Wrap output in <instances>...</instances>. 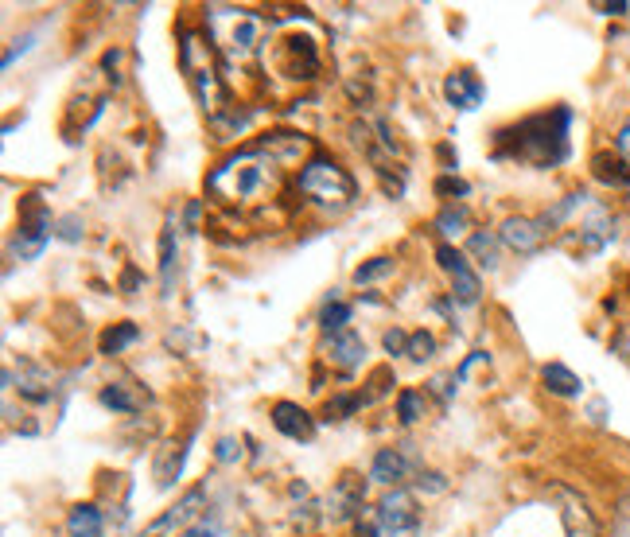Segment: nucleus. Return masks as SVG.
Here are the masks:
<instances>
[{"mask_svg":"<svg viewBox=\"0 0 630 537\" xmlns=\"http://www.w3.org/2000/svg\"><path fill=\"white\" fill-rule=\"evenodd\" d=\"M568 125H572L568 106L533 113L518 121L514 129L498 133L494 156H510V160L533 164V168H557L560 160H568Z\"/></svg>","mask_w":630,"mask_h":537,"instance_id":"1","label":"nucleus"},{"mask_svg":"<svg viewBox=\"0 0 630 537\" xmlns=\"http://www.w3.org/2000/svg\"><path fill=\"white\" fill-rule=\"evenodd\" d=\"M277 183H280V168L257 144H249L242 152L226 156L210 172L207 191L218 195L222 203H230V207H249V203H261V199L277 195Z\"/></svg>","mask_w":630,"mask_h":537,"instance_id":"2","label":"nucleus"},{"mask_svg":"<svg viewBox=\"0 0 630 537\" xmlns=\"http://www.w3.org/2000/svg\"><path fill=\"white\" fill-rule=\"evenodd\" d=\"M179 67L187 74L191 90H195V102L207 113L210 121H218L226 113V82H222V71H218V59H214V43L210 36H199V32H183L179 36Z\"/></svg>","mask_w":630,"mask_h":537,"instance_id":"3","label":"nucleus"},{"mask_svg":"<svg viewBox=\"0 0 630 537\" xmlns=\"http://www.w3.org/2000/svg\"><path fill=\"white\" fill-rule=\"evenodd\" d=\"M207 36L214 51L242 67L261 51V16L249 8H230V4H210L207 8Z\"/></svg>","mask_w":630,"mask_h":537,"instance_id":"4","label":"nucleus"},{"mask_svg":"<svg viewBox=\"0 0 630 537\" xmlns=\"http://www.w3.org/2000/svg\"><path fill=\"white\" fill-rule=\"evenodd\" d=\"M296 187H300V195H308L312 203L331 207V211L347 207L350 199H354V191H358L354 176H350L339 160H331V156H315L312 164L300 172Z\"/></svg>","mask_w":630,"mask_h":537,"instance_id":"5","label":"nucleus"},{"mask_svg":"<svg viewBox=\"0 0 630 537\" xmlns=\"http://www.w3.org/2000/svg\"><path fill=\"white\" fill-rule=\"evenodd\" d=\"M51 234H55V222L47 215L43 199H39L35 191L24 195V199H20V226H16V234H12V253H16L20 261H35L39 253L47 250Z\"/></svg>","mask_w":630,"mask_h":537,"instance_id":"6","label":"nucleus"},{"mask_svg":"<svg viewBox=\"0 0 630 537\" xmlns=\"http://www.w3.org/2000/svg\"><path fill=\"white\" fill-rule=\"evenodd\" d=\"M436 265L448 273V281H452V300L459 308H475V304L483 300V281H479V273L471 269V261H467L463 250L440 242V246H436Z\"/></svg>","mask_w":630,"mask_h":537,"instance_id":"7","label":"nucleus"},{"mask_svg":"<svg viewBox=\"0 0 630 537\" xmlns=\"http://www.w3.org/2000/svg\"><path fill=\"white\" fill-rule=\"evenodd\" d=\"M362 510H366V479L354 475V471L339 475L327 502H323V518L339 526V522H350V518H362Z\"/></svg>","mask_w":630,"mask_h":537,"instance_id":"8","label":"nucleus"},{"mask_svg":"<svg viewBox=\"0 0 630 537\" xmlns=\"http://www.w3.org/2000/svg\"><path fill=\"white\" fill-rule=\"evenodd\" d=\"M319 51L308 36H284L277 43V71L292 82H312L319 74Z\"/></svg>","mask_w":630,"mask_h":537,"instance_id":"9","label":"nucleus"},{"mask_svg":"<svg viewBox=\"0 0 630 537\" xmlns=\"http://www.w3.org/2000/svg\"><path fill=\"white\" fill-rule=\"evenodd\" d=\"M378 526H382V534H393V537H405V534H417L420 526V506L417 499L409 495V491H385L382 502H378V518H374Z\"/></svg>","mask_w":630,"mask_h":537,"instance_id":"10","label":"nucleus"},{"mask_svg":"<svg viewBox=\"0 0 630 537\" xmlns=\"http://www.w3.org/2000/svg\"><path fill=\"white\" fill-rule=\"evenodd\" d=\"M417 471H420V460H417V452H413V444H389V448H378V456H374V464H370V479L397 491V487H401L409 475H417Z\"/></svg>","mask_w":630,"mask_h":537,"instance_id":"11","label":"nucleus"},{"mask_svg":"<svg viewBox=\"0 0 630 537\" xmlns=\"http://www.w3.org/2000/svg\"><path fill=\"white\" fill-rule=\"evenodd\" d=\"M257 148L277 164V168H292V164H312V137H304V133H288V129H277V133H265Z\"/></svg>","mask_w":630,"mask_h":537,"instance_id":"12","label":"nucleus"},{"mask_svg":"<svg viewBox=\"0 0 630 537\" xmlns=\"http://www.w3.org/2000/svg\"><path fill=\"white\" fill-rule=\"evenodd\" d=\"M203 506H207V487H191L183 499L168 506L152 526H148V534H172V530H191V526H199V514H203Z\"/></svg>","mask_w":630,"mask_h":537,"instance_id":"13","label":"nucleus"},{"mask_svg":"<svg viewBox=\"0 0 630 537\" xmlns=\"http://www.w3.org/2000/svg\"><path fill=\"white\" fill-rule=\"evenodd\" d=\"M545 238H549V226H545L541 218H525V215L506 218V222H502V230H498V242H502L506 250L522 253V257L541 250V246H545Z\"/></svg>","mask_w":630,"mask_h":537,"instance_id":"14","label":"nucleus"},{"mask_svg":"<svg viewBox=\"0 0 630 537\" xmlns=\"http://www.w3.org/2000/svg\"><path fill=\"white\" fill-rule=\"evenodd\" d=\"M557 502L564 537H599V518H595V510L588 506L584 495H576L568 487H557Z\"/></svg>","mask_w":630,"mask_h":537,"instance_id":"15","label":"nucleus"},{"mask_svg":"<svg viewBox=\"0 0 630 537\" xmlns=\"http://www.w3.org/2000/svg\"><path fill=\"white\" fill-rule=\"evenodd\" d=\"M323 358H327L339 374H354V370H362V362H366V339H362L358 331L327 335V343H323Z\"/></svg>","mask_w":630,"mask_h":537,"instance_id":"16","label":"nucleus"},{"mask_svg":"<svg viewBox=\"0 0 630 537\" xmlns=\"http://www.w3.org/2000/svg\"><path fill=\"white\" fill-rule=\"evenodd\" d=\"M269 417H273V429H277L280 436H288V440L308 444L315 436V417L304 405H296V401H277V405L269 409Z\"/></svg>","mask_w":630,"mask_h":537,"instance_id":"17","label":"nucleus"},{"mask_svg":"<svg viewBox=\"0 0 630 537\" xmlns=\"http://www.w3.org/2000/svg\"><path fill=\"white\" fill-rule=\"evenodd\" d=\"M98 401H102L105 409H113V413H144L152 394L140 382H133V378H117V382H105Z\"/></svg>","mask_w":630,"mask_h":537,"instance_id":"18","label":"nucleus"},{"mask_svg":"<svg viewBox=\"0 0 630 537\" xmlns=\"http://www.w3.org/2000/svg\"><path fill=\"white\" fill-rule=\"evenodd\" d=\"M483 82H479V74L475 71H452L444 78V98L452 102L459 113H471V109L483 106Z\"/></svg>","mask_w":630,"mask_h":537,"instance_id":"19","label":"nucleus"},{"mask_svg":"<svg viewBox=\"0 0 630 537\" xmlns=\"http://www.w3.org/2000/svg\"><path fill=\"white\" fill-rule=\"evenodd\" d=\"M611 226H615V222H611V215H607L599 203H588V218L580 222V246H584L588 253L603 250V246L611 242V234H615Z\"/></svg>","mask_w":630,"mask_h":537,"instance_id":"20","label":"nucleus"},{"mask_svg":"<svg viewBox=\"0 0 630 537\" xmlns=\"http://www.w3.org/2000/svg\"><path fill=\"white\" fill-rule=\"evenodd\" d=\"M175 273H179V242H175V218H168L160 230V288H164V296L175 292Z\"/></svg>","mask_w":630,"mask_h":537,"instance_id":"21","label":"nucleus"},{"mask_svg":"<svg viewBox=\"0 0 630 537\" xmlns=\"http://www.w3.org/2000/svg\"><path fill=\"white\" fill-rule=\"evenodd\" d=\"M67 534L70 537H105V518L94 502H78L67 514Z\"/></svg>","mask_w":630,"mask_h":537,"instance_id":"22","label":"nucleus"},{"mask_svg":"<svg viewBox=\"0 0 630 537\" xmlns=\"http://www.w3.org/2000/svg\"><path fill=\"white\" fill-rule=\"evenodd\" d=\"M592 176L599 183H607V187H630V164L619 152H595Z\"/></svg>","mask_w":630,"mask_h":537,"instance_id":"23","label":"nucleus"},{"mask_svg":"<svg viewBox=\"0 0 630 537\" xmlns=\"http://www.w3.org/2000/svg\"><path fill=\"white\" fill-rule=\"evenodd\" d=\"M541 382H545L549 394H557V397H580V390H584L580 374H572L564 362H545V366H541Z\"/></svg>","mask_w":630,"mask_h":537,"instance_id":"24","label":"nucleus"},{"mask_svg":"<svg viewBox=\"0 0 630 537\" xmlns=\"http://www.w3.org/2000/svg\"><path fill=\"white\" fill-rule=\"evenodd\" d=\"M140 339V327L133 320H121V323H113V327H105L102 331V339H98V351L102 355H121L125 347H133Z\"/></svg>","mask_w":630,"mask_h":537,"instance_id":"25","label":"nucleus"},{"mask_svg":"<svg viewBox=\"0 0 630 537\" xmlns=\"http://www.w3.org/2000/svg\"><path fill=\"white\" fill-rule=\"evenodd\" d=\"M467 226H471V215H467V207L463 203H448L440 215H436V230H440V238L452 246L459 234H467Z\"/></svg>","mask_w":630,"mask_h":537,"instance_id":"26","label":"nucleus"},{"mask_svg":"<svg viewBox=\"0 0 630 537\" xmlns=\"http://www.w3.org/2000/svg\"><path fill=\"white\" fill-rule=\"evenodd\" d=\"M175 444H164L160 448V456H156V467H152V475H156V487H172L175 479H179V471H183V456H187V448H179L172 452Z\"/></svg>","mask_w":630,"mask_h":537,"instance_id":"27","label":"nucleus"},{"mask_svg":"<svg viewBox=\"0 0 630 537\" xmlns=\"http://www.w3.org/2000/svg\"><path fill=\"white\" fill-rule=\"evenodd\" d=\"M20 397H28L32 405H47L51 401V394H55V386H51V378L43 374V370H35V366H28V378H20Z\"/></svg>","mask_w":630,"mask_h":537,"instance_id":"28","label":"nucleus"},{"mask_svg":"<svg viewBox=\"0 0 630 537\" xmlns=\"http://www.w3.org/2000/svg\"><path fill=\"white\" fill-rule=\"evenodd\" d=\"M467 253L483 265V269H498V238L487 234V230H475L471 242H467Z\"/></svg>","mask_w":630,"mask_h":537,"instance_id":"29","label":"nucleus"},{"mask_svg":"<svg viewBox=\"0 0 630 537\" xmlns=\"http://www.w3.org/2000/svg\"><path fill=\"white\" fill-rule=\"evenodd\" d=\"M428 417V401H424V394H417V390H401L397 394V421L401 425H417V421H424Z\"/></svg>","mask_w":630,"mask_h":537,"instance_id":"30","label":"nucleus"},{"mask_svg":"<svg viewBox=\"0 0 630 537\" xmlns=\"http://www.w3.org/2000/svg\"><path fill=\"white\" fill-rule=\"evenodd\" d=\"M350 316H354V308H350L347 300H327L323 312H319V323H323L327 335H339V331H347Z\"/></svg>","mask_w":630,"mask_h":537,"instance_id":"31","label":"nucleus"},{"mask_svg":"<svg viewBox=\"0 0 630 537\" xmlns=\"http://www.w3.org/2000/svg\"><path fill=\"white\" fill-rule=\"evenodd\" d=\"M362 405H366V397L362 394H335L327 405H323V417H327V421H347V417H354Z\"/></svg>","mask_w":630,"mask_h":537,"instance_id":"32","label":"nucleus"},{"mask_svg":"<svg viewBox=\"0 0 630 537\" xmlns=\"http://www.w3.org/2000/svg\"><path fill=\"white\" fill-rule=\"evenodd\" d=\"M393 269H397L393 257H370L366 265L354 269V285H374V281H382V277H393Z\"/></svg>","mask_w":630,"mask_h":537,"instance_id":"33","label":"nucleus"},{"mask_svg":"<svg viewBox=\"0 0 630 537\" xmlns=\"http://www.w3.org/2000/svg\"><path fill=\"white\" fill-rule=\"evenodd\" d=\"M432 355H436V335H432V331H413V339H409V358H413V362H428Z\"/></svg>","mask_w":630,"mask_h":537,"instance_id":"34","label":"nucleus"},{"mask_svg":"<svg viewBox=\"0 0 630 537\" xmlns=\"http://www.w3.org/2000/svg\"><path fill=\"white\" fill-rule=\"evenodd\" d=\"M436 195H444V199H467V195H471V183L459 176H440L436 179Z\"/></svg>","mask_w":630,"mask_h":537,"instance_id":"35","label":"nucleus"},{"mask_svg":"<svg viewBox=\"0 0 630 537\" xmlns=\"http://www.w3.org/2000/svg\"><path fill=\"white\" fill-rule=\"evenodd\" d=\"M55 238L59 242H82V215L55 218Z\"/></svg>","mask_w":630,"mask_h":537,"instance_id":"36","label":"nucleus"},{"mask_svg":"<svg viewBox=\"0 0 630 537\" xmlns=\"http://www.w3.org/2000/svg\"><path fill=\"white\" fill-rule=\"evenodd\" d=\"M417 491H424V495H444V491H448V479H444L440 471L420 467L417 471Z\"/></svg>","mask_w":630,"mask_h":537,"instance_id":"37","label":"nucleus"},{"mask_svg":"<svg viewBox=\"0 0 630 537\" xmlns=\"http://www.w3.org/2000/svg\"><path fill=\"white\" fill-rule=\"evenodd\" d=\"M214 460H218V464H234V460H242V444H238L234 436H222V440L214 444Z\"/></svg>","mask_w":630,"mask_h":537,"instance_id":"38","label":"nucleus"},{"mask_svg":"<svg viewBox=\"0 0 630 537\" xmlns=\"http://www.w3.org/2000/svg\"><path fill=\"white\" fill-rule=\"evenodd\" d=\"M409 339H413L409 331H401V327H389L382 343H385V351H389V355H409Z\"/></svg>","mask_w":630,"mask_h":537,"instance_id":"39","label":"nucleus"},{"mask_svg":"<svg viewBox=\"0 0 630 537\" xmlns=\"http://www.w3.org/2000/svg\"><path fill=\"white\" fill-rule=\"evenodd\" d=\"M611 537H630V491L619 499V506H615V526H611Z\"/></svg>","mask_w":630,"mask_h":537,"instance_id":"40","label":"nucleus"},{"mask_svg":"<svg viewBox=\"0 0 630 537\" xmlns=\"http://www.w3.org/2000/svg\"><path fill=\"white\" fill-rule=\"evenodd\" d=\"M455 386H459V378H455V374H440V378H432V394L440 397V401H444V405H448V401H452Z\"/></svg>","mask_w":630,"mask_h":537,"instance_id":"41","label":"nucleus"},{"mask_svg":"<svg viewBox=\"0 0 630 537\" xmlns=\"http://www.w3.org/2000/svg\"><path fill=\"white\" fill-rule=\"evenodd\" d=\"M121 59H125V51H121V47H113V51H105V55H102V67H105V71H113V78H109L113 86L121 82V74H117V67H121Z\"/></svg>","mask_w":630,"mask_h":537,"instance_id":"42","label":"nucleus"},{"mask_svg":"<svg viewBox=\"0 0 630 537\" xmlns=\"http://www.w3.org/2000/svg\"><path fill=\"white\" fill-rule=\"evenodd\" d=\"M32 39H35V36L16 39V47H8V51H4V71H8V67H12V63H16V59H20L24 51H28V47H32Z\"/></svg>","mask_w":630,"mask_h":537,"instance_id":"43","label":"nucleus"},{"mask_svg":"<svg viewBox=\"0 0 630 537\" xmlns=\"http://www.w3.org/2000/svg\"><path fill=\"white\" fill-rule=\"evenodd\" d=\"M615 148H619V156L630 164V121L619 125V133H615Z\"/></svg>","mask_w":630,"mask_h":537,"instance_id":"44","label":"nucleus"},{"mask_svg":"<svg viewBox=\"0 0 630 537\" xmlns=\"http://www.w3.org/2000/svg\"><path fill=\"white\" fill-rule=\"evenodd\" d=\"M378 534H382V526H378V522H370V518L362 522V518H358V530H354V537H378Z\"/></svg>","mask_w":630,"mask_h":537,"instance_id":"45","label":"nucleus"},{"mask_svg":"<svg viewBox=\"0 0 630 537\" xmlns=\"http://www.w3.org/2000/svg\"><path fill=\"white\" fill-rule=\"evenodd\" d=\"M595 12H599V16H623V12H627V4H623V0H619V4H592Z\"/></svg>","mask_w":630,"mask_h":537,"instance_id":"46","label":"nucleus"},{"mask_svg":"<svg viewBox=\"0 0 630 537\" xmlns=\"http://www.w3.org/2000/svg\"><path fill=\"white\" fill-rule=\"evenodd\" d=\"M183 537H218V530H210L207 522H199V526H191V530H187Z\"/></svg>","mask_w":630,"mask_h":537,"instance_id":"47","label":"nucleus"},{"mask_svg":"<svg viewBox=\"0 0 630 537\" xmlns=\"http://www.w3.org/2000/svg\"><path fill=\"white\" fill-rule=\"evenodd\" d=\"M187 226H191V230H199V203H195V199H191V203H187Z\"/></svg>","mask_w":630,"mask_h":537,"instance_id":"48","label":"nucleus"},{"mask_svg":"<svg viewBox=\"0 0 630 537\" xmlns=\"http://www.w3.org/2000/svg\"><path fill=\"white\" fill-rule=\"evenodd\" d=\"M623 351L630 355V331H627V339H623Z\"/></svg>","mask_w":630,"mask_h":537,"instance_id":"49","label":"nucleus"},{"mask_svg":"<svg viewBox=\"0 0 630 537\" xmlns=\"http://www.w3.org/2000/svg\"><path fill=\"white\" fill-rule=\"evenodd\" d=\"M144 537H156V534H144Z\"/></svg>","mask_w":630,"mask_h":537,"instance_id":"50","label":"nucleus"}]
</instances>
